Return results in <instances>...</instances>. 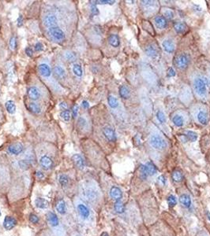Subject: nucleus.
<instances>
[{
	"label": "nucleus",
	"instance_id": "44",
	"mask_svg": "<svg viewBox=\"0 0 210 236\" xmlns=\"http://www.w3.org/2000/svg\"><path fill=\"white\" fill-rule=\"evenodd\" d=\"M10 47L11 50H15L17 47V41L15 37H12L10 40Z\"/></svg>",
	"mask_w": 210,
	"mask_h": 236
},
{
	"label": "nucleus",
	"instance_id": "47",
	"mask_svg": "<svg viewBox=\"0 0 210 236\" xmlns=\"http://www.w3.org/2000/svg\"><path fill=\"white\" fill-rule=\"evenodd\" d=\"M78 125L81 128H84L86 125V121L84 117H80L78 120Z\"/></svg>",
	"mask_w": 210,
	"mask_h": 236
},
{
	"label": "nucleus",
	"instance_id": "36",
	"mask_svg": "<svg viewBox=\"0 0 210 236\" xmlns=\"http://www.w3.org/2000/svg\"><path fill=\"white\" fill-rule=\"evenodd\" d=\"M73 72L74 73L77 77H82L83 75V70H82V68L80 65L78 64H74V66H73Z\"/></svg>",
	"mask_w": 210,
	"mask_h": 236
},
{
	"label": "nucleus",
	"instance_id": "16",
	"mask_svg": "<svg viewBox=\"0 0 210 236\" xmlns=\"http://www.w3.org/2000/svg\"><path fill=\"white\" fill-rule=\"evenodd\" d=\"M47 220L51 226L54 227H57L59 226V221L56 214H55L52 212H48L47 213Z\"/></svg>",
	"mask_w": 210,
	"mask_h": 236
},
{
	"label": "nucleus",
	"instance_id": "39",
	"mask_svg": "<svg viewBox=\"0 0 210 236\" xmlns=\"http://www.w3.org/2000/svg\"><path fill=\"white\" fill-rule=\"evenodd\" d=\"M65 58L66 59L69 61H74L76 60V54L72 51H70V50H67L66 51L65 53Z\"/></svg>",
	"mask_w": 210,
	"mask_h": 236
},
{
	"label": "nucleus",
	"instance_id": "32",
	"mask_svg": "<svg viewBox=\"0 0 210 236\" xmlns=\"http://www.w3.org/2000/svg\"><path fill=\"white\" fill-rule=\"evenodd\" d=\"M5 106H6V109H7V112L10 113V114H14L15 111H16V106L13 101H7L5 104Z\"/></svg>",
	"mask_w": 210,
	"mask_h": 236
},
{
	"label": "nucleus",
	"instance_id": "14",
	"mask_svg": "<svg viewBox=\"0 0 210 236\" xmlns=\"http://www.w3.org/2000/svg\"><path fill=\"white\" fill-rule=\"evenodd\" d=\"M40 164H41V167L43 169L48 170L53 165V161H52V159L50 157H48L47 155H44L41 157V160H40Z\"/></svg>",
	"mask_w": 210,
	"mask_h": 236
},
{
	"label": "nucleus",
	"instance_id": "2",
	"mask_svg": "<svg viewBox=\"0 0 210 236\" xmlns=\"http://www.w3.org/2000/svg\"><path fill=\"white\" fill-rule=\"evenodd\" d=\"M192 83L195 94L201 99H206L208 94V88L210 86L209 78L205 75L197 74L194 77Z\"/></svg>",
	"mask_w": 210,
	"mask_h": 236
},
{
	"label": "nucleus",
	"instance_id": "11",
	"mask_svg": "<svg viewBox=\"0 0 210 236\" xmlns=\"http://www.w3.org/2000/svg\"><path fill=\"white\" fill-rule=\"evenodd\" d=\"M103 134H104V137L106 138L107 140L110 142H115L116 140V134L113 128L107 126L103 129Z\"/></svg>",
	"mask_w": 210,
	"mask_h": 236
},
{
	"label": "nucleus",
	"instance_id": "40",
	"mask_svg": "<svg viewBox=\"0 0 210 236\" xmlns=\"http://www.w3.org/2000/svg\"><path fill=\"white\" fill-rule=\"evenodd\" d=\"M60 117H62V119L64 120L65 121H69L70 120V112L69 110H63V112H61L60 113Z\"/></svg>",
	"mask_w": 210,
	"mask_h": 236
},
{
	"label": "nucleus",
	"instance_id": "15",
	"mask_svg": "<svg viewBox=\"0 0 210 236\" xmlns=\"http://www.w3.org/2000/svg\"><path fill=\"white\" fill-rule=\"evenodd\" d=\"M110 196L115 202L121 201L122 198V192L118 187H112L110 190Z\"/></svg>",
	"mask_w": 210,
	"mask_h": 236
},
{
	"label": "nucleus",
	"instance_id": "38",
	"mask_svg": "<svg viewBox=\"0 0 210 236\" xmlns=\"http://www.w3.org/2000/svg\"><path fill=\"white\" fill-rule=\"evenodd\" d=\"M59 181L62 187H66L68 185V183H69V178H68L67 175H60L59 178Z\"/></svg>",
	"mask_w": 210,
	"mask_h": 236
},
{
	"label": "nucleus",
	"instance_id": "5",
	"mask_svg": "<svg viewBox=\"0 0 210 236\" xmlns=\"http://www.w3.org/2000/svg\"><path fill=\"white\" fill-rule=\"evenodd\" d=\"M194 111V117L202 125H206L209 122V114L206 109H205L203 106H198L197 108L195 109Z\"/></svg>",
	"mask_w": 210,
	"mask_h": 236
},
{
	"label": "nucleus",
	"instance_id": "41",
	"mask_svg": "<svg viewBox=\"0 0 210 236\" xmlns=\"http://www.w3.org/2000/svg\"><path fill=\"white\" fill-rule=\"evenodd\" d=\"M156 117H157V119H158V121L161 124H164L166 121V117H165L164 113L162 111H161V110H159L158 112L156 113Z\"/></svg>",
	"mask_w": 210,
	"mask_h": 236
},
{
	"label": "nucleus",
	"instance_id": "22",
	"mask_svg": "<svg viewBox=\"0 0 210 236\" xmlns=\"http://www.w3.org/2000/svg\"><path fill=\"white\" fill-rule=\"evenodd\" d=\"M39 72L43 77H48L52 74L51 69L47 64H41L39 65Z\"/></svg>",
	"mask_w": 210,
	"mask_h": 236
},
{
	"label": "nucleus",
	"instance_id": "24",
	"mask_svg": "<svg viewBox=\"0 0 210 236\" xmlns=\"http://www.w3.org/2000/svg\"><path fill=\"white\" fill-rule=\"evenodd\" d=\"M109 44L113 47H118L120 45L119 37L116 34H111L108 37Z\"/></svg>",
	"mask_w": 210,
	"mask_h": 236
},
{
	"label": "nucleus",
	"instance_id": "6",
	"mask_svg": "<svg viewBox=\"0 0 210 236\" xmlns=\"http://www.w3.org/2000/svg\"><path fill=\"white\" fill-rule=\"evenodd\" d=\"M190 57L187 54L183 53V54H178L175 58V65L179 69H185L188 67L190 64Z\"/></svg>",
	"mask_w": 210,
	"mask_h": 236
},
{
	"label": "nucleus",
	"instance_id": "9",
	"mask_svg": "<svg viewBox=\"0 0 210 236\" xmlns=\"http://www.w3.org/2000/svg\"><path fill=\"white\" fill-rule=\"evenodd\" d=\"M145 54L149 57L151 58L153 60H156L158 59V58L160 57V52H159V50L157 48V47L151 43V44H149L147 45L145 49Z\"/></svg>",
	"mask_w": 210,
	"mask_h": 236
},
{
	"label": "nucleus",
	"instance_id": "8",
	"mask_svg": "<svg viewBox=\"0 0 210 236\" xmlns=\"http://www.w3.org/2000/svg\"><path fill=\"white\" fill-rule=\"evenodd\" d=\"M48 31H49L50 36H52V38L54 40L61 42V41H63L65 39V34L63 31V30L59 28V27L50 28Z\"/></svg>",
	"mask_w": 210,
	"mask_h": 236
},
{
	"label": "nucleus",
	"instance_id": "27",
	"mask_svg": "<svg viewBox=\"0 0 210 236\" xmlns=\"http://www.w3.org/2000/svg\"><path fill=\"white\" fill-rule=\"evenodd\" d=\"M35 204H36V207L39 209H47L48 207V202L46 200L45 198H37L35 201Z\"/></svg>",
	"mask_w": 210,
	"mask_h": 236
},
{
	"label": "nucleus",
	"instance_id": "28",
	"mask_svg": "<svg viewBox=\"0 0 210 236\" xmlns=\"http://www.w3.org/2000/svg\"><path fill=\"white\" fill-rule=\"evenodd\" d=\"M54 73L55 75V77L60 79L65 78L66 76L65 69L63 67H61V66H59V65H56L54 68Z\"/></svg>",
	"mask_w": 210,
	"mask_h": 236
},
{
	"label": "nucleus",
	"instance_id": "53",
	"mask_svg": "<svg viewBox=\"0 0 210 236\" xmlns=\"http://www.w3.org/2000/svg\"><path fill=\"white\" fill-rule=\"evenodd\" d=\"M96 2H98V4H113L115 1H96Z\"/></svg>",
	"mask_w": 210,
	"mask_h": 236
},
{
	"label": "nucleus",
	"instance_id": "58",
	"mask_svg": "<svg viewBox=\"0 0 210 236\" xmlns=\"http://www.w3.org/2000/svg\"><path fill=\"white\" fill-rule=\"evenodd\" d=\"M81 105H82V106H83V108H85V109H88V106H89V104H88V102L87 101L82 102Z\"/></svg>",
	"mask_w": 210,
	"mask_h": 236
},
{
	"label": "nucleus",
	"instance_id": "13",
	"mask_svg": "<svg viewBox=\"0 0 210 236\" xmlns=\"http://www.w3.org/2000/svg\"><path fill=\"white\" fill-rule=\"evenodd\" d=\"M162 46L165 51L168 53V54L173 53L175 50V48L174 41L171 39H164V40L163 41Z\"/></svg>",
	"mask_w": 210,
	"mask_h": 236
},
{
	"label": "nucleus",
	"instance_id": "45",
	"mask_svg": "<svg viewBox=\"0 0 210 236\" xmlns=\"http://www.w3.org/2000/svg\"><path fill=\"white\" fill-rule=\"evenodd\" d=\"M19 165L22 169H29V163H28L27 161H25V160H21L19 161Z\"/></svg>",
	"mask_w": 210,
	"mask_h": 236
},
{
	"label": "nucleus",
	"instance_id": "31",
	"mask_svg": "<svg viewBox=\"0 0 210 236\" xmlns=\"http://www.w3.org/2000/svg\"><path fill=\"white\" fill-rule=\"evenodd\" d=\"M114 209L117 213H123L125 212V205L121 201H117L114 205Z\"/></svg>",
	"mask_w": 210,
	"mask_h": 236
},
{
	"label": "nucleus",
	"instance_id": "55",
	"mask_svg": "<svg viewBox=\"0 0 210 236\" xmlns=\"http://www.w3.org/2000/svg\"><path fill=\"white\" fill-rule=\"evenodd\" d=\"M25 53L27 54V55L29 57L32 56V50L31 49L30 47H26V49H25Z\"/></svg>",
	"mask_w": 210,
	"mask_h": 236
},
{
	"label": "nucleus",
	"instance_id": "20",
	"mask_svg": "<svg viewBox=\"0 0 210 236\" xmlns=\"http://www.w3.org/2000/svg\"><path fill=\"white\" fill-rule=\"evenodd\" d=\"M17 221L14 217L7 216L5 217L4 222H3V227L6 230H11L13 227L16 225Z\"/></svg>",
	"mask_w": 210,
	"mask_h": 236
},
{
	"label": "nucleus",
	"instance_id": "25",
	"mask_svg": "<svg viewBox=\"0 0 210 236\" xmlns=\"http://www.w3.org/2000/svg\"><path fill=\"white\" fill-rule=\"evenodd\" d=\"M179 202L183 206H184L185 208H189L191 205V199H190V197L188 194H182V195L179 197Z\"/></svg>",
	"mask_w": 210,
	"mask_h": 236
},
{
	"label": "nucleus",
	"instance_id": "12",
	"mask_svg": "<svg viewBox=\"0 0 210 236\" xmlns=\"http://www.w3.org/2000/svg\"><path fill=\"white\" fill-rule=\"evenodd\" d=\"M23 145L20 142H15V143L11 144L8 147V151L10 153L14 154V155H18L23 151Z\"/></svg>",
	"mask_w": 210,
	"mask_h": 236
},
{
	"label": "nucleus",
	"instance_id": "37",
	"mask_svg": "<svg viewBox=\"0 0 210 236\" xmlns=\"http://www.w3.org/2000/svg\"><path fill=\"white\" fill-rule=\"evenodd\" d=\"M186 137L190 141L194 142L196 141L197 139V135L196 132H192V131H187L186 134Z\"/></svg>",
	"mask_w": 210,
	"mask_h": 236
},
{
	"label": "nucleus",
	"instance_id": "43",
	"mask_svg": "<svg viewBox=\"0 0 210 236\" xmlns=\"http://www.w3.org/2000/svg\"><path fill=\"white\" fill-rule=\"evenodd\" d=\"M164 14L165 16V18H167V19H170V20H172V18H174V12L170 9H165L164 11Z\"/></svg>",
	"mask_w": 210,
	"mask_h": 236
},
{
	"label": "nucleus",
	"instance_id": "60",
	"mask_svg": "<svg viewBox=\"0 0 210 236\" xmlns=\"http://www.w3.org/2000/svg\"><path fill=\"white\" fill-rule=\"evenodd\" d=\"M208 217H209V220H210V214H209V213L208 214Z\"/></svg>",
	"mask_w": 210,
	"mask_h": 236
},
{
	"label": "nucleus",
	"instance_id": "17",
	"mask_svg": "<svg viewBox=\"0 0 210 236\" xmlns=\"http://www.w3.org/2000/svg\"><path fill=\"white\" fill-rule=\"evenodd\" d=\"M172 122L177 127H183L185 124V117L182 113H175L172 118Z\"/></svg>",
	"mask_w": 210,
	"mask_h": 236
},
{
	"label": "nucleus",
	"instance_id": "3",
	"mask_svg": "<svg viewBox=\"0 0 210 236\" xmlns=\"http://www.w3.org/2000/svg\"><path fill=\"white\" fill-rule=\"evenodd\" d=\"M149 142L150 146L156 151H164L167 148V143L164 138L158 132H153L149 135Z\"/></svg>",
	"mask_w": 210,
	"mask_h": 236
},
{
	"label": "nucleus",
	"instance_id": "26",
	"mask_svg": "<svg viewBox=\"0 0 210 236\" xmlns=\"http://www.w3.org/2000/svg\"><path fill=\"white\" fill-rule=\"evenodd\" d=\"M130 90L128 87L125 85H122L119 88V95L121 98L124 99H129L130 97Z\"/></svg>",
	"mask_w": 210,
	"mask_h": 236
},
{
	"label": "nucleus",
	"instance_id": "19",
	"mask_svg": "<svg viewBox=\"0 0 210 236\" xmlns=\"http://www.w3.org/2000/svg\"><path fill=\"white\" fill-rule=\"evenodd\" d=\"M72 161L74 162V164L77 166V168H78L79 169H83L85 166V160L80 154H74L72 157Z\"/></svg>",
	"mask_w": 210,
	"mask_h": 236
},
{
	"label": "nucleus",
	"instance_id": "21",
	"mask_svg": "<svg viewBox=\"0 0 210 236\" xmlns=\"http://www.w3.org/2000/svg\"><path fill=\"white\" fill-rule=\"evenodd\" d=\"M41 91L36 87H31L28 89V95L32 100H37L41 97Z\"/></svg>",
	"mask_w": 210,
	"mask_h": 236
},
{
	"label": "nucleus",
	"instance_id": "59",
	"mask_svg": "<svg viewBox=\"0 0 210 236\" xmlns=\"http://www.w3.org/2000/svg\"><path fill=\"white\" fill-rule=\"evenodd\" d=\"M100 236H109V235H108V234L107 233V232H103Z\"/></svg>",
	"mask_w": 210,
	"mask_h": 236
},
{
	"label": "nucleus",
	"instance_id": "18",
	"mask_svg": "<svg viewBox=\"0 0 210 236\" xmlns=\"http://www.w3.org/2000/svg\"><path fill=\"white\" fill-rule=\"evenodd\" d=\"M155 25H156V27L158 28L159 29H164L165 28H167V19L164 17V16L159 15L156 16L155 18Z\"/></svg>",
	"mask_w": 210,
	"mask_h": 236
},
{
	"label": "nucleus",
	"instance_id": "30",
	"mask_svg": "<svg viewBox=\"0 0 210 236\" xmlns=\"http://www.w3.org/2000/svg\"><path fill=\"white\" fill-rule=\"evenodd\" d=\"M56 209L60 214H65L66 213V205L64 200L61 199L58 201L56 203Z\"/></svg>",
	"mask_w": 210,
	"mask_h": 236
},
{
	"label": "nucleus",
	"instance_id": "50",
	"mask_svg": "<svg viewBox=\"0 0 210 236\" xmlns=\"http://www.w3.org/2000/svg\"><path fill=\"white\" fill-rule=\"evenodd\" d=\"M43 45H42V43H36V45H35V50H36V51H41V50H43Z\"/></svg>",
	"mask_w": 210,
	"mask_h": 236
},
{
	"label": "nucleus",
	"instance_id": "46",
	"mask_svg": "<svg viewBox=\"0 0 210 236\" xmlns=\"http://www.w3.org/2000/svg\"><path fill=\"white\" fill-rule=\"evenodd\" d=\"M29 220L30 222L32 223V224H37L39 221V218L38 216L35 214H31L29 216Z\"/></svg>",
	"mask_w": 210,
	"mask_h": 236
},
{
	"label": "nucleus",
	"instance_id": "49",
	"mask_svg": "<svg viewBox=\"0 0 210 236\" xmlns=\"http://www.w3.org/2000/svg\"><path fill=\"white\" fill-rule=\"evenodd\" d=\"M158 183L159 184L162 185V186H164L165 183H166V179L164 175H160L158 177Z\"/></svg>",
	"mask_w": 210,
	"mask_h": 236
},
{
	"label": "nucleus",
	"instance_id": "48",
	"mask_svg": "<svg viewBox=\"0 0 210 236\" xmlns=\"http://www.w3.org/2000/svg\"><path fill=\"white\" fill-rule=\"evenodd\" d=\"M78 110H79V107H78V106H77V105H75V106H74V107H73V110H72V115H73V117H74V118L77 116Z\"/></svg>",
	"mask_w": 210,
	"mask_h": 236
},
{
	"label": "nucleus",
	"instance_id": "51",
	"mask_svg": "<svg viewBox=\"0 0 210 236\" xmlns=\"http://www.w3.org/2000/svg\"><path fill=\"white\" fill-rule=\"evenodd\" d=\"M91 11H92V14H94V15H96V14H97L99 13L97 7H96V4H93L91 6Z\"/></svg>",
	"mask_w": 210,
	"mask_h": 236
},
{
	"label": "nucleus",
	"instance_id": "56",
	"mask_svg": "<svg viewBox=\"0 0 210 236\" xmlns=\"http://www.w3.org/2000/svg\"><path fill=\"white\" fill-rule=\"evenodd\" d=\"M22 21H23V17L22 15H19L18 19V26H21L22 25Z\"/></svg>",
	"mask_w": 210,
	"mask_h": 236
},
{
	"label": "nucleus",
	"instance_id": "33",
	"mask_svg": "<svg viewBox=\"0 0 210 236\" xmlns=\"http://www.w3.org/2000/svg\"><path fill=\"white\" fill-rule=\"evenodd\" d=\"M172 180H174L175 182H181L183 180V173L178 170H175L172 172Z\"/></svg>",
	"mask_w": 210,
	"mask_h": 236
},
{
	"label": "nucleus",
	"instance_id": "34",
	"mask_svg": "<svg viewBox=\"0 0 210 236\" xmlns=\"http://www.w3.org/2000/svg\"><path fill=\"white\" fill-rule=\"evenodd\" d=\"M108 101L109 106H111L112 109L117 108L118 106H119V103L118 99H116L115 96H113V95H109L108 99Z\"/></svg>",
	"mask_w": 210,
	"mask_h": 236
},
{
	"label": "nucleus",
	"instance_id": "61",
	"mask_svg": "<svg viewBox=\"0 0 210 236\" xmlns=\"http://www.w3.org/2000/svg\"><path fill=\"white\" fill-rule=\"evenodd\" d=\"M0 216H1V212H0Z\"/></svg>",
	"mask_w": 210,
	"mask_h": 236
},
{
	"label": "nucleus",
	"instance_id": "1",
	"mask_svg": "<svg viewBox=\"0 0 210 236\" xmlns=\"http://www.w3.org/2000/svg\"><path fill=\"white\" fill-rule=\"evenodd\" d=\"M80 194L83 200L90 204L97 202L100 195L99 189L93 182H85L82 183L80 187Z\"/></svg>",
	"mask_w": 210,
	"mask_h": 236
},
{
	"label": "nucleus",
	"instance_id": "57",
	"mask_svg": "<svg viewBox=\"0 0 210 236\" xmlns=\"http://www.w3.org/2000/svg\"><path fill=\"white\" fill-rule=\"evenodd\" d=\"M36 175L37 176V178L38 179H40V180H41V179H43V177H44V175H43V173L42 172H36Z\"/></svg>",
	"mask_w": 210,
	"mask_h": 236
},
{
	"label": "nucleus",
	"instance_id": "7",
	"mask_svg": "<svg viewBox=\"0 0 210 236\" xmlns=\"http://www.w3.org/2000/svg\"><path fill=\"white\" fill-rule=\"evenodd\" d=\"M76 207H77V210L78 212V213H79L80 216L83 220H87L90 218V211H89L88 207L86 206L83 202H79V201L77 202Z\"/></svg>",
	"mask_w": 210,
	"mask_h": 236
},
{
	"label": "nucleus",
	"instance_id": "42",
	"mask_svg": "<svg viewBox=\"0 0 210 236\" xmlns=\"http://www.w3.org/2000/svg\"><path fill=\"white\" fill-rule=\"evenodd\" d=\"M167 203L170 207H174L177 204V200L174 195H170L167 198Z\"/></svg>",
	"mask_w": 210,
	"mask_h": 236
},
{
	"label": "nucleus",
	"instance_id": "23",
	"mask_svg": "<svg viewBox=\"0 0 210 236\" xmlns=\"http://www.w3.org/2000/svg\"><path fill=\"white\" fill-rule=\"evenodd\" d=\"M141 6L144 7V9H146L149 12L151 10L152 12H154V9H156L157 4L155 1H141Z\"/></svg>",
	"mask_w": 210,
	"mask_h": 236
},
{
	"label": "nucleus",
	"instance_id": "4",
	"mask_svg": "<svg viewBox=\"0 0 210 236\" xmlns=\"http://www.w3.org/2000/svg\"><path fill=\"white\" fill-rule=\"evenodd\" d=\"M157 172L156 167L152 162H147L144 164H141L139 168V174L141 179L145 180L148 177L155 175Z\"/></svg>",
	"mask_w": 210,
	"mask_h": 236
},
{
	"label": "nucleus",
	"instance_id": "35",
	"mask_svg": "<svg viewBox=\"0 0 210 236\" xmlns=\"http://www.w3.org/2000/svg\"><path fill=\"white\" fill-rule=\"evenodd\" d=\"M29 110L33 113H36V114H39L41 113V106H39L37 103H35V102H31L29 104Z\"/></svg>",
	"mask_w": 210,
	"mask_h": 236
},
{
	"label": "nucleus",
	"instance_id": "54",
	"mask_svg": "<svg viewBox=\"0 0 210 236\" xmlns=\"http://www.w3.org/2000/svg\"><path fill=\"white\" fill-rule=\"evenodd\" d=\"M59 108L61 109V110H67V104L65 102H60V104H59Z\"/></svg>",
	"mask_w": 210,
	"mask_h": 236
},
{
	"label": "nucleus",
	"instance_id": "29",
	"mask_svg": "<svg viewBox=\"0 0 210 236\" xmlns=\"http://www.w3.org/2000/svg\"><path fill=\"white\" fill-rule=\"evenodd\" d=\"M174 28L177 33H183L186 30V25L182 21H177L174 24Z\"/></svg>",
	"mask_w": 210,
	"mask_h": 236
},
{
	"label": "nucleus",
	"instance_id": "10",
	"mask_svg": "<svg viewBox=\"0 0 210 236\" xmlns=\"http://www.w3.org/2000/svg\"><path fill=\"white\" fill-rule=\"evenodd\" d=\"M43 25H45L46 27H48L50 28L56 27L57 24H58V20H57V18L55 17V14H47L43 18Z\"/></svg>",
	"mask_w": 210,
	"mask_h": 236
},
{
	"label": "nucleus",
	"instance_id": "52",
	"mask_svg": "<svg viewBox=\"0 0 210 236\" xmlns=\"http://www.w3.org/2000/svg\"><path fill=\"white\" fill-rule=\"evenodd\" d=\"M167 76L170 77L175 76V70L173 69L172 68H170L169 69H168V72H167Z\"/></svg>",
	"mask_w": 210,
	"mask_h": 236
}]
</instances>
